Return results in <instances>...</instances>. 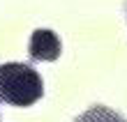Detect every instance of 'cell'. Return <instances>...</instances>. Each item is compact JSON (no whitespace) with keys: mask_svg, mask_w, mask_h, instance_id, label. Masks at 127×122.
I'll use <instances>...</instances> for the list:
<instances>
[{"mask_svg":"<svg viewBox=\"0 0 127 122\" xmlns=\"http://www.w3.org/2000/svg\"><path fill=\"white\" fill-rule=\"evenodd\" d=\"M30 58L53 62L60 58V39L56 37L53 30H35L30 37Z\"/></svg>","mask_w":127,"mask_h":122,"instance_id":"cell-2","label":"cell"},{"mask_svg":"<svg viewBox=\"0 0 127 122\" xmlns=\"http://www.w3.org/2000/svg\"><path fill=\"white\" fill-rule=\"evenodd\" d=\"M76 122H125V120L106 106H95V108L86 111Z\"/></svg>","mask_w":127,"mask_h":122,"instance_id":"cell-3","label":"cell"},{"mask_svg":"<svg viewBox=\"0 0 127 122\" xmlns=\"http://www.w3.org/2000/svg\"><path fill=\"white\" fill-rule=\"evenodd\" d=\"M44 95L42 76L23 62H5L0 67V99L12 106H32Z\"/></svg>","mask_w":127,"mask_h":122,"instance_id":"cell-1","label":"cell"}]
</instances>
